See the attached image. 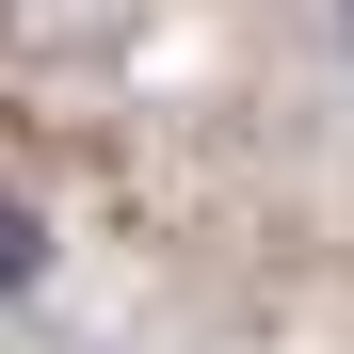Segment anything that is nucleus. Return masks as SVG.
<instances>
[{
	"label": "nucleus",
	"mask_w": 354,
	"mask_h": 354,
	"mask_svg": "<svg viewBox=\"0 0 354 354\" xmlns=\"http://www.w3.org/2000/svg\"><path fill=\"white\" fill-rule=\"evenodd\" d=\"M145 32V0H0V48L17 65H113Z\"/></svg>",
	"instance_id": "nucleus-1"
},
{
	"label": "nucleus",
	"mask_w": 354,
	"mask_h": 354,
	"mask_svg": "<svg viewBox=\"0 0 354 354\" xmlns=\"http://www.w3.org/2000/svg\"><path fill=\"white\" fill-rule=\"evenodd\" d=\"M48 274H65V225H48V209L17 194V177H0V306H32Z\"/></svg>",
	"instance_id": "nucleus-2"
},
{
	"label": "nucleus",
	"mask_w": 354,
	"mask_h": 354,
	"mask_svg": "<svg viewBox=\"0 0 354 354\" xmlns=\"http://www.w3.org/2000/svg\"><path fill=\"white\" fill-rule=\"evenodd\" d=\"M322 48H338V65H354V0H322Z\"/></svg>",
	"instance_id": "nucleus-3"
}]
</instances>
